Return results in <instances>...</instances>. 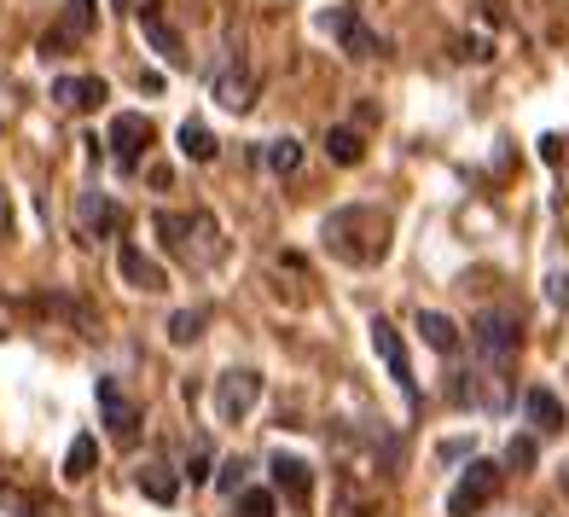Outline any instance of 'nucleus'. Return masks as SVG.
I'll use <instances>...</instances> for the list:
<instances>
[{"instance_id": "f257e3e1", "label": "nucleus", "mask_w": 569, "mask_h": 517, "mask_svg": "<svg viewBox=\"0 0 569 517\" xmlns=\"http://www.w3.org/2000/svg\"><path fill=\"white\" fill-rule=\"evenodd\" d=\"M320 245L349 268H372L390 256V216L378 203H343L320 221Z\"/></svg>"}, {"instance_id": "f03ea898", "label": "nucleus", "mask_w": 569, "mask_h": 517, "mask_svg": "<svg viewBox=\"0 0 569 517\" xmlns=\"http://www.w3.org/2000/svg\"><path fill=\"white\" fill-rule=\"evenodd\" d=\"M158 239L163 250L174 256L180 268H192V274H210L221 256H227V239H221V221L210 210H158Z\"/></svg>"}, {"instance_id": "7ed1b4c3", "label": "nucleus", "mask_w": 569, "mask_h": 517, "mask_svg": "<svg viewBox=\"0 0 569 517\" xmlns=\"http://www.w3.org/2000/svg\"><path fill=\"white\" fill-rule=\"evenodd\" d=\"M471 349H477V372L511 378V360L523 349V320H517V308H482L471 320Z\"/></svg>"}, {"instance_id": "20e7f679", "label": "nucleus", "mask_w": 569, "mask_h": 517, "mask_svg": "<svg viewBox=\"0 0 569 517\" xmlns=\"http://www.w3.org/2000/svg\"><path fill=\"white\" fill-rule=\"evenodd\" d=\"M93 23H99V0H64L59 23L41 36V59H64L70 47H82L93 36Z\"/></svg>"}, {"instance_id": "39448f33", "label": "nucleus", "mask_w": 569, "mask_h": 517, "mask_svg": "<svg viewBox=\"0 0 569 517\" xmlns=\"http://www.w3.org/2000/svg\"><path fill=\"white\" fill-rule=\"evenodd\" d=\"M93 396H99V419H106V430L117 436V443H134L146 412H140L134 396L122 390V378H99V384H93Z\"/></svg>"}, {"instance_id": "423d86ee", "label": "nucleus", "mask_w": 569, "mask_h": 517, "mask_svg": "<svg viewBox=\"0 0 569 517\" xmlns=\"http://www.w3.org/2000/svg\"><path fill=\"white\" fill-rule=\"evenodd\" d=\"M495 495H500V465L471 459V471H465V477L453 483V495H448V517H477Z\"/></svg>"}, {"instance_id": "0eeeda50", "label": "nucleus", "mask_w": 569, "mask_h": 517, "mask_svg": "<svg viewBox=\"0 0 569 517\" xmlns=\"http://www.w3.org/2000/svg\"><path fill=\"white\" fill-rule=\"evenodd\" d=\"M210 82H216V99H221L227 111H250V106H256V70L244 64L239 47H227V59L216 64Z\"/></svg>"}, {"instance_id": "6e6552de", "label": "nucleus", "mask_w": 569, "mask_h": 517, "mask_svg": "<svg viewBox=\"0 0 569 517\" xmlns=\"http://www.w3.org/2000/svg\"><path fill=\"white\" fill-rule=\"evenodd\" d=\"M367 331H372V349H378V360H383V367H390V378H396V390H401L407 401H419V378H412V360H407L401 331H396L390 320H383V315H378Z\"/></svg>"}, {"instance_id": "1a4fd4ad", "label": "nucleus", "mask_w": 569, "mask_h": 517, "mask_svg": "<svg viewBox=\"0 0 569 517\" xmlns=\"http://www.w3.org/2000/svg\"><path fill=\"white\" fill-rule=\"evenodd\" d=\"M256 396H262V372H250V367H232L216 378V412H221V425H239L244 412L256 407Z\"/></svg>"}, {"instance_id": "9d476101", "label": "nucleus", "mask_w": 569, "mask_h": 517, "mask_svg": "<svg viewBox=\"0 0 569 517\" xmlns=\"http://www.w3.org/2000/svg\"><path fill=\"white\" fill-rule=\"evenodd\" d=\"M326 30L343 41V53H349V59H383V53H390V41H383L378 30H367V23H360V12H355V7H338V12H326Z\"/></svg>"}, {"instance_id": "9b49d317", "label": "nucleus", "mask_w": 569, "mask_h": 517, "mask_svg": "<svg viewBox=\"0 0 569 517\" xmlns=\"http://www.w3.org/2000/svg\"><path fill=\"white\" fill-rule=\"evenodd\" d=\"M106 146H111V158H117L122 169H140V158L151 151V117H140V111H117Z\"/></svg>"}, {"instance_id": "f8f14e48", "label": "nucleus", "mask_w": 569, "mask_h": 517, "mask_svg": "<svg viewBox=\"0 0 569 517\" xmlns=\"http://www.w3.org/2000/svg\"><path fill=\"white\" fill-rule=\"evenodd\" d=\"M140 36L151 41V53H163V64H169V70H187V64H192L187 41H180V30L169 23V12H163V7H146V12H140Z\"/></svg>"}, {"instance_id": "ddd939ff", "label": "nucleus", "mask_w": 569, "mask_h": 517, "mask_svg": "<svg viewBox=\"0 0 569 517\" xmlns=\"http://www.w3.org/2000/svg\"><path fill=\"white\" fill-rule=\"evenodd\" d=\"M117 227H122L117 198H106V192H82V198H76V232H82V239H111Z\"/></svg>"}, {"instance_id": "4468645a", "label": "nucleus", "mask_w": 569, "mask_h": 517, "mask_svg": "<svg viewBox=\"0 0 569 517\" xmlns=\"http://www.w3.org/2000/svg\"><path fill=\"white\" fill-rule=\"evenodd\" d=\"M268 471H273V488L291 506H308L315 500V471H308V459H297V454H273L268 459Z\"/></svg>"}, {"instance_id": "2eb2a0df", "label": "nucleus", "mask_w": 569, "mask_h": 517, "mask_svg": "<svg viewBox=\"0 0 569 517\" xmlns=\"http://www.w3.org/2000/svg\"><path fill=\"white\" fill-rule=\"evenodd\" d=\"M117 268H122L128 286L146 291V297H158V291L169 286V279H163V262H151V256H146L140 245H122V250H117Z\"/></svg>"}, {"instance_id": "dca6fc26", "label": "nucleus", "mask_w": 569, "mask_h": 517, "mask_svg": "<svg viewBox=\"0 0 569 517\" xmlns=\"http://www.w3.org/2000/svg\"><path fill=\"white\" fill-rule=\"evenodd\" d=\"M111 88L106 82H99V76H59V82H53V106L59 111H76V117H82V111H93L99 106V99H106Z\"/></svg>"}, {"instance_id": "f3484780", "label": "nucleus", "mask_w": 569, "mask_h": 517, "mask_svg": "<svg viewBox=\"0 0 569 517\" xmlns=\"http://www.w3.org/2000/svg\"><path fill=\"white\" fill-rule=\"evenodd\" d=\"M523 412H529V425H535L540 436L563 430V401L547 390V384H529V390H523Z\"/></svg>"}, {"instance_id": "a211bd4d", "label": "nucleus", "mask_w": 569, "mask_h": 517, "mask_svg": "<svg viewBox=\"0 0 569 517\" xmlns=\"http://www.w3.org/2000/svg\"><path fill=\"white\" fill-rule=\"evenodd\" d=\"M134 483H140V495H146V500H158V506H174V495H180L174 471H169V465H158V459H146L140 471H134Z\"/></svg>"}, {"instance_id": "6ab92c4d", "label": "nucleus", "mask_w": 569, "mask_h": 517, "mask_svg": "<svg viewBox=\"0 0 569 517\" xmlns=\"http://www.w3.org/2000/svg\"><path fill=\"white\" fill-rule=\"evenodd\" d=\"M326 158L355 169L360 158H367V135H360V128H326Z\"/></svg>"}, {"instance_id": "aec40b11", "label": "nucleus", "mask_w": 569, "mask_h": 517, "mask_svg": "<svg viewBox=\"0 0 569 517\" xmlns=\"http://www.w3.org/2000/svg\"><path fill=\"white\" fill-rule=\"evenodd\" d=\"M419 338L436 349V355H453L459 349V326L448 315H436V308H419Z\"/></svg>"}, {"instance_id": "412c9836", "label": "nucleus", "mask_w": 569, "mask_h": 517, "mask_svg": "<svg viewBox=\"0 0 569 517\" xmlns=\"http://www.w3.org/2000/svg\"><path fill=\"white\" fill-rule=\"evenodd\" d=\"M180 151H187L192 163H216V135L203 122H180Z\"/></svg>"}, {"instance_id": "4be33fe9", "label": "nucleus", "mask_w": 569, "mask_h": 517, "mask_svg": "<svg viewBox=\"0 0 569 517\" xmlns=\"http://www.w3.org/2000/svg\"><path fill=\"white\" fill-rule=\"evenodd\" d=\"M331 517H378V495H360L355 483H338V506Z\"/></svg>"}, {"instance_id": "5701e85b", "label": "nucleus", "mask_w": 569, "mask_h": 517, "mask_svg": "<svg viewBox=\"0 0 569 517\" xmlns=\"http://www.w3.org/2000/svg\"><path fill=\"white\" fill-rule=\"evenodd\" d=\"M262 163L273 169V175H297V163H302V146L284 135V140H268V151H262Z\"/></svg>"}, {"instance_id": "b1692460", "label": "nucleus", "mask_w": 569, "mask_h": 517, "mask_svg": "<svg viewBox=\"0 0 569 517\" xmlns=\"http://www.w3.org/2000/svg\"><path fill=\"white\" fill-rule=\"evenodd\" d=\"M93 454H99V443H93V436H76V443H70V454H64V477H70V483H82V477L93 471Z\"/></svg>"}, {"instance_id": "393cba45", "label": "nucleus", "mask_w": 569, "mask_h": 517, "mask_svg": "<svg viewBox=\"0 0 569 517\" xmlns=\"http://www.w3.org/2000/svg\"><path fill=\"white\" fill-rule=\"evenodd\" d=\"M198 338H203V308H180V315L169 320V344L187 349V344H198Z\"/></svg>"}, {"instance_id": "a878e982", "label": "nucleus", "mask_w": 569, "mask_h": 517, "mask_svg": "<svg viewBox=\"0 0 569 517\" xmlns=\"http://www.w3.org/2000/svg\"><path fill=\"white\" fill-rule=\"evenodd\" d=\"M232 517H273V495L268 488H239L232 495Z\"/></svg>"}, {"instance_id": "bb28decb", "label": "nucleus", "mask_w": 569, "mask_h": 517, "mask_svg": "<svg viewBox=\"0 0 569 517\" xmlns=\"http://www.w3.org/2000/svg\"><path fill=\"white\" fill-rule=\"evenodd\" d=\"M244 477H250V465L244 459H221V495H239V488H244Z\"/></svg>"}, {"instance_id": "cd10ccee", "label": "nucleus", "mask_w": 569, "mask_h": 517, "mask_svg": "<svg viewBox=\"0 0 569 517\" xmlns=\"http://www.w3.org/2000/svg\"><path fill=\"white\" fill-rule=\"evenodd\" d=\"M506 465H511V471H529V465H535V436H511Z\"/></svg>"}, {"instance_id": "c85d7f7f", "label": "nucleus", "mask_w": 569, "mask_h": 517, "mask_svg": "<svg viewBox=\"0 0 569 517\" xmlns=\"http://www.w3.org/2000/svg\"><path fill=\"white\" fill-rule=\"evenodd\" d=\"M187 477L192 483H210V448H203V443H192V454H187Z\"/></svg>"}, {"instance_id": "c756f323", "label": "nucleus", "mask_w": 569, "mask_h": 517, "mask_svg": "<svg viewBox=\"0 0 569 517\" xmlns=\"http://www.w3.org/2000/svg\"><path fill=\"white\" fill-rule=\"evenodd\" d=\"M547 297H552L558 308H569V274H552V279H547Z\"/></svg>"}, {"instance_id": "7c9ffc66", "label": "nucleus", "mask_w": 569, "mask_h": 517, "mask_svg": "<svg viewBox=\"0 0 569 517\" xmlns=\"http://www.w3.org/2000/svg\"><path fill=\"white\" fill-rule=\"evenodd\" d=\"M0 239H12V198H7V187H0Z\"/></svg>"}, {"instance_id": "2f4dec72", "label": "nucleus", "mask_w": 569, "mask_h": 517, "mask_svg": "<svg viewBox=\"0 0 569 517\" xmlns=\"http://www.w3.org/2000/svg\"><path fill=\"white\" fill-rule=\"evenodd\" d=\"M23 511H30V517H64L53 500H30V506H23Z\"/></svg>"}, {"instance_id": "473e14b6", "label": "nucleus", "mask_w": 569, "mask_h": 517, "mask_svg": "<svg viewBox=\"0 0 569 517\" xmlns=\"http://www.w3.org/2000/svg\"><path fill=\"white\" fill-rule=\"evenodd\" d=\"M459 59H488V41H459Z\"/></svg>"}, {"instance_id": "72a5a7b5", "label": "nucleus", "mask_w": 569, "mask_h": 517, "mask_svg": "<svg viewBox=\"0 0 569 517\" xmlns=\"http://www.w3.org/2000/svg\"><path fill=\"white\" fill-rule=\"evenodd\" d=\"M140 93H163V76L158 70H140Z\"/></svg>"}, {"instance_id": "f704fd0d", "label": "nucleus", "mask_w": 569, "mask_h": 517, "mask_svg": "<svg viewBox=\"0 0 569 517\" xmlns=\"http://www.w3.org/2000/svg\"><path fill=\"white\" fill-rule=\"evenodd\" d=\"M111 7H117V12H134V7H146V0H111Z\"/></svg>"}, {"instance_id": "c9c22d12", "label": "nucleus", "mask_w": 569, "mask_h": 517, "mask_svg": "<svg viewBox=\"0 0 569 517\" xmlns=\"http://www.w3.org/2000/svg\"><path fill=\"white\" fill-rule=\"evenodd\" d=\"M563 488H569V471H563Z\"/></svg>"}]
</instances>
